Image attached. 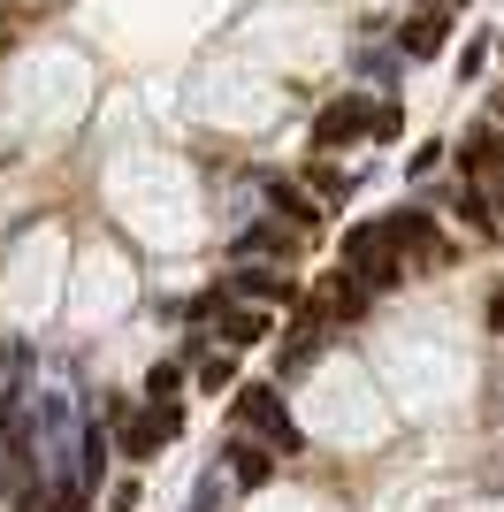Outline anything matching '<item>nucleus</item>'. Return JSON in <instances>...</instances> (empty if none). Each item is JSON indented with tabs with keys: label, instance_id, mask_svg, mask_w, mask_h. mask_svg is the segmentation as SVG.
Wrapping results in <instances>:
<instances>
[{
	"label": "nucleus",
	"instance_id": "9b49d317",
	"mask_svg": "<svg viewBox=\"0 0 504 512\" xmlns=\"http://www.w3.org/2000/svg\"><path fill=\"white\" fill-rule=\"evenodd\" d=\"M16 398H23V352H16V344H0V421L16 413Z\"/></svg>",
	"mask_w": 504,
	"mask_h": 512
},
{
	"label": "nucleus",
	"instance_id": "a211bd4d",
	"mask_svg": "<svg viewBox=\"0 0 504 512\" xmlns=\"http://www.w3.org/2000/svg\"><path fill=\"white\" fill-rule=\"evenodd\" d=\"M497 115H504V100H497Z\"/></svg>",
	"mask_w": 504,
	"mask_h": 512
},
{
	"label": "nucleus",
	"instance_id": "2eb2a0df",
	"mask_svg": "<svg viewBox=\"0 0 504 512\" xmlns=\"http://www.w3.org/2000/svg\"><path fill=\"white\" fill-rule=\"evenodd\" d=\"M489 329H504V291H497V299H489Z\"/></svg>",
	"mask_w": 504,
	"mask_h": 512
},
{
	"label": "nucleus",
	"instance_id": "7ed1b4c3",
	"mask_svg": "<svg viewBox=\"0 0 504 512\" xmlns=\"http://www.w3.org/2000/svg\"><path fill=\"white\" fill-rule=\"evenodd\" d=\"M176 428H184V413H176V406H146V413H130V421H123L115 451H123V459H153V451H161Z\"/></svg>",
	"mask_w": 504,
	"mask_h": 512
},
{
	"label": "nucleus",
	"instance_id": "dca6fc26",
	"mask_svg": "<svg viewBox=\"0 0 504 512\" xmlns=\"http://www.w3.org/2000/svg\"><path fill=\"white\" fill-rule=\"evenodd\" d=\"M428 8H451V0H428Z\"/></svg>",
	"mask_w": 504,
	"mask_h": 512
},
{
	"label": "nucleus",
	"instance_id": "0eeeda50",
	"mask_svg": "<svg viewBox=\"0 0 504 512\" xmlns=\"http://www.w3.org/2000/svg\"><path fill=\"white\" fill-rule=\"evenodd\" d=\"M230 291H245L252 306H291V299H298V283H291V276H275V268H237Z\"/></svg>",
	"mask_w": 504,
	"mask_h": 512
},
{
	"label": "nucleus",
	"instance_id": "f03ea898",
	"mask_svg": "<svg viewBox=\"0 0 504 512\" xmlns=\"http://www.w3.org/2000/svg\"><path fill=\"white\" fill-rule=\"evenodd\" d=\"M237 421H245L268 451H298V421H291V406L275 398V383H252L245 398H237Z\"/></svg>",
	"mask_w": 504,
	"mask_h": 512
},
{
	"label": "nucleus",
	"instance_id": "39448f33",
	"mask_svg": "<svg viewBox=\"0 0 504 512\" xmlns=\"http://www.w3.org/2000/svg\"><path fill=\"white\" fill-rule=\"evenodd\" d=\"M382 230H390V245H398V260L413 253L420 268H443V260H451V245H443V237H436V222H428V214H390Z\"/></svg>",
	"mask_w": 504,
	"mask_h": 512
},
{
	"label": "nucleus",
	"instance_id": "9d476101",
	"mask_svg": "<svg viewBox=\"0 0 504 512\" xmlns=\"http://www.w3.org/2000/svg\"><path fill=\"white\" fill-rule=\"evenodd\" d=\"M268 192H275V207L291 214L298 230H314V222H321V207H314V199H306V192H298V184H283V176H268Z\"/></svg>",
	"mask_w": 504,
	"mask_h": 512
},
{
	"label": "nucleus",
	"instance_id": "423d86ee",
	"mask_svg": "<svg viewBox=\"0 0 504 512\" xmlns=\"http://www.w3.org/2000/svg\"><path fill=\"white\" fill-rule=\"evenodd\" d=\"M398 31H405V54L428 62V54H443V39H451V8H420V16H405Z\"/></svg>",
	"mask_w": 504,
	"mask_h": 512
},
{
	"label": "nucleus",
	"instance_id": "20e7f679",
	"mask_svg": "<svg viewBox=\"0 0 504 512\" xmlns=\"http://www.w3.org/2000/svg\"><path fill=\"white\" fill-rule=\"evenodd\" d=\"M359 130H375V107L359 100V92H336V100L314 115V146H352Z\"/></svg>",
	"mask_w": 504,
	"mask_h": 512
},
{
	"label": "nucleus",
	"instance_id": "6e6552de",
	"mask_svg": "<svg viewBox=\"0 0 504 512\" xmlns=\"http://www.w3.org/2000/svg\"><path fill=\"white\" fill-rule=\"evenodd\" d=\"M214 321H222L230 344H260L268 337V314H260V306H214Z\"/></svg>",
	"mask_w": 504,
	"mask_h": 512
},
{
	"label": "nucleus",
	"instance_id": "ddd939ff",
	"mask_svg": "<svg viewBox=\"0 0 504 512\" xmlns=\"http://www.w3.org/2000/svg\"><path fill=\"white\" fill-rule=\"evenodd\" d=\"M230 383H237V360H230V352L199 360V390H207V398H214V390H230Z\"/></svg>",
	"mask_w": 504,
	"mask_h": 512
},
{
	"label": "nucleus",
	"instance_id": "f3484780",
	"mask_svg": "<svg viewBox=\"0 0 504 512\" xmlns=\"http://www.w3.org/2000/svg\"><path fill=\"white\" fill-rule=\"evenodd\" d=\"M497 54H504V39H497Z\"/></svg>",
	"mask_w": 504,
	"mask_h": 512
},
{
	"label": "nucleus",
	"instance_id": "1a4fd4ad",
	"mask_svg": "<svg viewBox=\"0 0 504 512\" xmlns=\"http://www.w3.org/2000/svg\"><path fill=\"white\" fill-rule=\"evenodd\" d=\"M230 459H237V482H245V490H260V482L275 474V451H268V444H252V436H237Z\"/></svg>",
	"mask_w": 504,
	"mask_h": 512
},
{
	"label": "nucleus",
	"instance_id": "4468645a",
	"mask_svg": "<svg viewBox=\"0 0 504 512\" xmlns=\"http://www.w3.org/2000/svg\"><path fill=\"white\" fill-rule=\"evenodd\" d=\"M176 383H184V367H153V383H146V398H161V406H168V390H176Z\"/></svg>",
	"mask_w": 504,
	"mask_h": 512
},
{
	"label": "nucleus",
	"instance_id": "f257e3e1",
	"mask_svg": "<svg viewBox=\"0 0 504 512\" xmlns=\"http://www.w3.org/2000/svg\"><path fill=\"white\" fill-rule=\"evenodd\" d=\"M344 276H352L359 291H390V283L405 276V260H398V245H390L382 222H367V230L344 237Z\"/></svg>",
	"mask_w": 504,
	"mask_h": 512
},
{
	"label": "nucleus",
	"instance_id": "f8f14e48",
	"mask_svg": "<svg viewBox=\"0 0 504 512\" xmlns=\"http://www.w3.org/2000/svg\"><path fill=\"white\" fill-rule=\"evenodd\" d=\"M367 306V291H359L352 276H336V283H321V314H359Z\"/></svg>",
	"mask_w": 504,
	"mask_h": 512
}]
</instances>
